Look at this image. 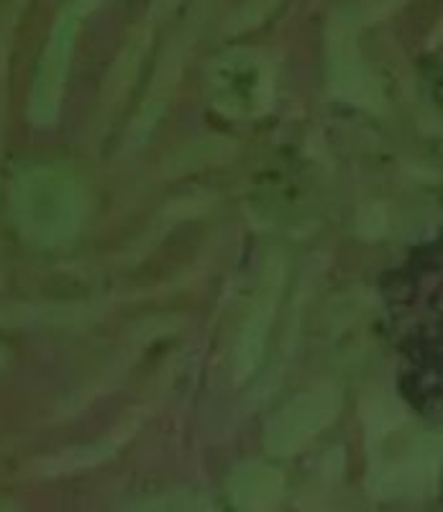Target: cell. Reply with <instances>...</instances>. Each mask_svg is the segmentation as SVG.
<instances>
[{"instance_id":"cell-3","label":"cell","mask_w":443,"mask_h":512,"mask_svg":"<svg viewBox=\"0 0 443 512\" xmlns=\"http://www.w3.org/2000/svg\"><path fill=\"white\" fill-rule=\"evenodd\" d=\"M282 477L274 469H267L262 464H251L239 469L231 477V495L241 507H251V510H264V507L277 505L282 497Z\"/></svg>"},{"instance_id":"cell-2","label":"cell","mask_w":443,"mask_h":512,"mask_svg":"<svg viewBox=\"0 0 443 512\" xmlns=\"http://www.w3.org/2000/svg\"><path fill=\"white\" fill-rule=\"evenodd\" d=\"M36 223L52 239H67L77 231L82 221V200L80 187L65 175H49L36 182Z\"/></svg>"},{"instance_id":"cell-4","label":"cell","mask_w":443,"mask_h":512,"mask_svg":"<svg viewBox=\"0 0 443 512\" xmlns=\"http://www.w3.org/2000/svg\"><path fill=\"white\" fill-rule=\"evenodd\" d=\"M269 318H272V303L264 305V310H259V313L251 318L249 326H246L244 336H241L239 341V349H236V369H239V374L254 372V364L259 361L264 349Z\"/></svg>"},{"instance_id":"cell-1","label":"cell","mask_w":443,"mask_h":512,"mask_svg":"<svg viewBox=\"0 0 443 512\" xmlns=\"http://www.w3.org/2000/svg\"><path fill=\"white\" fill-rule=\"evenodd\" d=\"M341 410V392L333 384H323L295 397L267 428V448L272 454H298L313 441Z\"/></svg>"}]
</instances>
